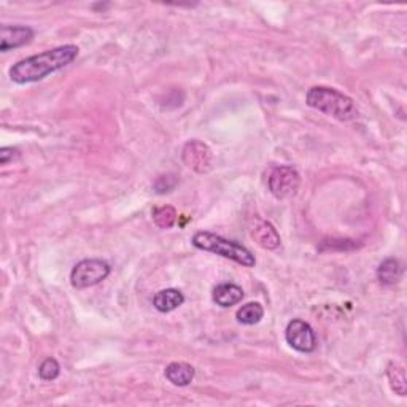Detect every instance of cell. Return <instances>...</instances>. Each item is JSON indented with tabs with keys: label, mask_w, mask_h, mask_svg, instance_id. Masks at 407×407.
I'll list each match as a JSON object with an SVG mask.
<instances>
[{
	"label": "cell",
	"mask_w": 407,
	"mask_h": 407,
	"mask_svg": "<svg viewBox=\"0 0 407 407\" xmlns=\"http://www.w3.org/2000/svg\"><path fill=\"white\" fill-rule=\"evenodd\" d=\"M77 45H62L43 53L29 56L10 67V80L16 85L36 83L48 77L50 73L59 72L69 64H72L78 56Z\"/></svg>",
	"instance_id": "cell-1"
},
{
	"label": "cell",
	"mask_w": 407,
	"mask_h": 407,
	"mask_svg": "<svg viewBox=\"0 0 407 407\" xmlns=\"http://www.w3.org/2000/svg\"><path fill=\"white\" fill-rule=\"evenodd\" d=\"M306 103L339 121L358 118V108L353 99L328 86H312L306 94Z\"/></svg>",
	"instance_id": "cell-2"
},
{
	"label": "cell",
	"mask_w": 407,
	"mask_h": 407,
	"mask_svg": "<svg viewBox=\"0 0 407 407\" xmlns=\"http://www.w3.org/2000/svg\"><path fill=\"white\" fill-rule=\"evenodd\" d=\"M191 243H193L196 248L204 250V252L220 255V257L234 261V263L243 267H253L257 264L255 255L250 252L248 248L241 245V243H237L236 241H228L222 236L213 234L210 231L196 232Z\"/></svg>",
	"instance_id": "cell-3"
},
{
	"label": "cell",
	"mask_w": 407,
	"mask_h": 407,
	"mask_svg": "<svg viewBox=\"0 0 407 407\" xmlns=\"http://www.w3.org/2000/svg\"><path fill=\"white\" fill-rule=\"evenodd\" d=\"M110 271H112V267L107 261L96 258L83 259L73 266L71 272V283L77 290L94 287V285L106 280L110 276Z\"/></svg>",
	"instance_id": "cell-4"
},
{
	"label": "cell",
	"mask_w": 407,
	"mask_h": 407,
	"mask_svg": "<svg viewBox=\"0 0 407 407\" xmlns=\"http://www.w3.org/2000/svg\"><path fill=\"white\" fill-rule=\"evenodd\" d=\"M267 185H269V191L272 196L277 197V199H290L298 191L301 185V177L294 167L278 166L272 169Z\"/></svg>",
	"instance_id": "cell-5"
},
{
	"label": "cell",
	"mask_w": 407,
	"mask_h": 407,
	"mask_svg": "<svg viewBox=\"0 0 407 407\" xmlns=\"http://www.w3.org/2000/svg\"><path fill=\"white\" fill-rule=\"evenodd\" d=\"M285 339L293 350L299 353H312L317 348V334L309 323L294 318L285 329Z\"/></svg>",
	"instance_id": "cell-6"
},
{
	"label": "cell",
	"mask_w": 407,
	"mask_h": 407,
	"mask_svg": "<svg viewBox=\"0 0 407 407\" xmlns=\"http://www.w3.org/2000/svg\"><path fill=\"white\" fill-rule=\"evenodd\" d=\"M182 158L185 164L197 173H207L213 164L212 150L201 141H190L186 143L182 151Z\"/></svg>",
	"instance_id": "cell-7"
},
{
	"label": "cell",
	"mask_w": 407,
	"mask_h": 407,
	"mask_svg": "<svg viewBox=\"0 0 407 407\" xmlns=\"http://www.w3.org/2000/svg\"><path fill=\"white\" fill-rule=\"evenodd\" d=\"M34 38V29L29 26H7L0 29V51L7 53L10 50L21 48L31 43Z\"/></svg>",
	"instance_id": "cell-8"
},
{
	"label": "cell",
	"mask_w": 407,
	"mask_h": 407,
	"mask_svg": "<svg viewBox=\"0 0 407 407\" xmlns=\"http://www.w3.org/2000/svg\"><path fill=\"white\" fill-rule=\"evenodd\" d=\"M212 298L215 304L226 309V307H232L242 302L243 290L236 283H220L218 287H215Z\"/></svg>",
	"instance_id": "cell-9"
},
{
	"label": "cell",
	"mask_w": 407,
	"mask_h": 407,
	"mask_svg": "<svg viewBox=\"0 0 407 407\" xmlns=\"http://www.w3.org/2000/svg\"><path fill=\"white\" fill-rule=\"evenodd\" d=\"M252 237L259 247L266 250H276L280 247V236L277 229L267 222H258L252 229Z\"/></svg>",
	"instance_id": "cell-10"
},
{
	"label": "cell",
	"mask_w": 407,
	"mask_h": 407,
	"mask_svg": "<svg viewBox=\"0 0 407 407\" xmlns=\"http://www.w3.org/2000/svg\"><path fill=\"white\" fill-rule=\"evenodd\" d=\"M183 302H185V296L177 288L161 290V292L156 293L155 298H153L155 309L158 312H162V313H167V312L178 309L180 306H183Z\"/></svg>",
	"instance_id": "cell-11"
},
{
	"label": "cell",
	"mask_w": 407,
	"mask_h": 407,
	"mask_svg": "<svg viewBox=\"0 0 407 407\" xmlns=\"http://www.w3.org/2000/svg\"><path fill=\"white\" fill-rule=\"evenodd\" d=\"M166 379L176 387H186L190 385L194 379V368L188 363L176 362L171 363L164 371Z\"/></svg>",
	"instance_id": "cell-12"
},
{
	"label": "cell",
	"mask_w": 407,
	"mask_h": 407,
	"mask_svg": "<svg viewBox=\"0 0 407 407\" xmlns=\"http://www.w3.org/2000/svg\"><path fill=\"white\" fill-rule=\"evenodd\" d=\"M403 277V264L397 258L383 259L377 267V278L382 285H394Z\"/></svg>",
	"instance_id": "cell-13"
},
{
	"label": "cell",
	"mask_w": 407,
	"mask_h": 407,
	"mask_svg": "<svg viewBox=\"0 0 407 407\" xmlns=\"http://www.w3.org/2000/svg\"><path fill=\"white\" fill-rule=\"evenodd\" d=\"M387 377L390 382V387L399 397H406L407 393V379H406V369L397 362H390L387 366Z\"/></svg>",
	"instance_id": "cell-14"
},
{
	"label": "cell",
	"mask_w": 407,
	"mask_h": 407,
	"mask_svg": "<svg viewBox=\"0 0 407 407\" xmlns=\"http://www.w3.org/2000/svg\"><path fill=\"white\" fill-rule=\"evenodd\" d=\"M263 317H264V309H263V306L258 304V302H248V304L242 306L236 313L237 322H239L241 324H247V327H252V324L259 323Z\"/></svg>",
	"instance_id": "cell-15"
},
{
	"label": "cell",
	"mask_w": 407,
	"mask_h": 407,
	"mask_svg": "<svg viewBox=\"0 0 407 407\" xmlns=\"http://www.w3.org/2000/svg\"><path fill=\"white\" fill-rule=\"evenodd\" d=\"M153 222L161 229H171L177 222V212L171 206L153 208Z\"/></svg>",
	"instance_id": "cell-16"
},
{
	"label": "cell",
	"mask_w": 407,
	"mask_h": 407,
	"mask_svg": "<svg viewBox=\"0 0 407 407\" xmlns=\"http://www.w3.org/2000/svg\"><path fill=\"white\" fill-rule=\"evenodd\" d=\"M61 372V366L57 363L56 358H46L43 359V363L38 366V376L42 380H55L57 379Z\"/></svg>",
	"instance_id": "cell-17"
},
{
	"label": "cell",
	"mask_w": 407,
	"mask_h": 407,
	"mask_svg": "<svg viewBox=\"0 0 407 407\" xmlns=\"http://www.w3.org/2000/svg\"><path fill=\"white\" fill-rule=\"evenodd\" d=\"M178 183V180L176 176H172V173H167V176H161L156 180L153 188L156 193L159 194H164V193H171V191L176 188Z\"/></svg>",
	"instance_id": "cell-18"
},
{
	"label": "cell",
	"mask_w": 407,
	"mask_h": 407,
	"mask_svg": "<svg viewBox=\"0 0 407 407\" xmlns=\"http://www.w3.org/2000/svg\"><path fill=\"white\" fill-rule=\"evenodd\" d=\"M16 158H20V151L13 147H3L0 150V162L2 166H7L10 161H13Z\"/></svg>",
	"instance_id": "cell-19"
}]
</instances>
